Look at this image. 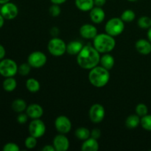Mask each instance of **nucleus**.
I'll use <instances>...</instances> for the list:
<instances>
[{
    "mask_svg": "<svg viewBox=\"0 0 151 151\" xmlns=\"http://www.w3.org/2000/svg\"><path fill=\"white\" fill-rule=\"evenodd\" d=\"M100 53L93 46H83L77 57V62L84 69H91L100 63Z\"/></svg>",
    "mask_w": 151,
    "mask_h": 151,
    "instance_id": "f257e3e1",
    "label": "nucleus"
},
{
    "mask_svg": "<svg viewBox=\"0 0 151 151\" xmlns=\"http://www.w3.org/2000/svg\"><path fill=\"white\" fill-rule=\"evenodd\" d=\"M110 79L109 70L102 66H97L90 69L88 81L91 84L97 88H102L107 85Z\"/></svg>",
    "mask_w": 151,
    "mask_h": 151,
    "instance_id": "f03ea898",
    "label": "nucleus"
},
{
    "mask_svg": "<svg viewBox=\"0 0 151 151\" xmlns=\"http://www.w3.org/2000/svg\"><path fill=\"white\" fill-rule=\"evenodd\" d=\"M93 47L100 53H109L114 49L116 41L113 36L108 33L97 34L93 39Z\"/></svg>",
    "mask_w": 151,
    "mask_h": 151,
    "instance_id": "7ed1b4c3",
    "label": "nucleus"
},
{
    "mask_svg": "<svg viewBox=\"0 0 151 151\" xmlns=\"http://www.w3.org/2000/svg\"><path fill=\"white\" fill-rule=\"evenodd\" d=\"M125 29V22L121 18H112L106 22L105 30L106 33L115 37L122 33Z\"/></svg>",
    "mask_w": 151,
    "mask_h": 151,
    "instance_id": "20e7f679",
    "label": "nucleus"
},
{
    "mask_svg": "<svg viewBox=\"0 0 151 151\" xmlns=\"http://www.w3.org/2000/svg\"><path fill=\"white\" fill-rule=\"evenodd\" d=\"M47 48L50 54L55 57L62 56L65 52H66V43L63 40L57 37L52 38L49 41Z\"/></svg>",
    "mask_w": 151,
    "mask_h": 151,
    "instance_id": "39448f33",
    "label": "nucleus"
},
{
    "mask_svg": "<svg viewBox=\"0 0 151 151\" xmlns=\"http://www.w3.org/2000/svg\"><path fill=\"white\" fill-rule=\"evenodd\" d=\"M18 66L11 59H4L0 62V75L5 78L13 77L18 72Z\"/></svg>",
    "mask_w": 151,
    "mask_h": 151,
    "instance_id": "423d86ee",
    "label": "nucleus"
},
{
    "mask_svg": "<svg viewBox=\"0 0 151 151\" xmlns=\"http://www.w3.org/2000/svg\"><path fill=\"white\" fill-rule=\"evenodd\" d=\"M47 61V58L44 52L41 51H35L29 55L27 58V63L30 65L31 67L41 68L46 64Z\"/></svg>",
    "mask_w": 151,
    "mask_h": 151,
    "instance_id": "0eeeda50",
    "label": "nucleus"
},
{
    "mask_svg": "<svg viewBox=\"0 0 151 151\" xmlns=\"http://www.w3.org/2000/svg\"><path fill=\"white\" fill-rule=\"evenodd\" d=\"M46 132V125L40 119H35L30 122L29 125V133L35 138L43 137Z\"/></svg>",
    "mask_w": 151,
    "mask_h": 151,
    "instance_id": "6e6552de",
    "label": "nucleus"
},
{
    "mask_svg": "<svg viewBox=\"0 0 151 151\" xmlns=\"http://www.w3.org/2000/svg\"><path fill=\"white\" fill-rule=\"evenodd\" d=\"M106 111L101 104L95 103L92 105L89 110V118L93 123H100L104 119Z\"/></svg>",
    "mask_w": 151,
    "mask_h": 151,
    "instance_id": "1a4fd4ad",
    "label": "nucleus"
},
{
    "mask_svg": "<svg viewBox=\"0 0 151 151\" xmlns=\"http://www.w3.org/2000/svg\"><path fill=\"white\" fill-rule=\"evenodd\" d=\"M55 127L58 132L60 134H68L72 129V122L70 119L66 116H59L55 121Z\"/></svg>",
    "mask_w": 151,
    "mask_h": 151,
    "instance_id": "9d476101",
    "label": "nucleus"
},
{
    "mask_svg": "<svg viewBox=\"0 0 151 151\" xmlns=\"http://www.w3.org/2000/svg\"><path fill=\"white\" fill-rule=\"evenodd\" d=\"M0 13L5 19L11 20V19H15L18 16L19 9L16 4L9 1V2L2 4Z\"/></svg>",
    "mask_w": 151,
    "mask_h": 151,
    "instance_id": "9b49d317",
    "label": "nucleus"
},
{
    "mask_svg": "<svg viewBox=\"0 0 151 151\" xmlns=\"http://www.w3.org/2000/svg\"><path fill=\"white\" fill-rule=\"evenodd\" d=\"M53 146L55 151H66L69 148V141L63 134H58L53 139Z\"/></svg>",
    "mask_w": 151,
    "mask_h": 151,
    "instance_id": "f8f14e48",
    "label": "nucleus"
},
{
    "mask_svg": "<svg viewBox=\"0 0 151 151\" xmlns=\"http://www.w3.org/2000/svg\"><path fill=\"white\" fill-rule=\"evenodd\" d=\"M80 34L86 39H94L97 35V29L94 25L86 24L80 28Z\"/></svg>",
    "mask_w": 151,
    "mask_h": 151,
    "instance_id": "ddd939ff",
    "label": "nucleus"
},
{
    "mask_svg": "<svg viewBox=\"0 0 151 151\" xmlns=\"http://www.w3.org/2000/svg\"><path fill=\"white\" fill-rule=\"evenodd\" d=\"M26 113L31 119H40L43 116L44 110L40 105L37 103H32L27 107Z\"/></svg>",
    "mask_w": 151,
    "mask_h": 151,
    "instance_id": "4468645a",
    "label": "nucleus"
},
{
    "mask_svg": "<svg viewBox=\"0 0 151 151\" xmlns=\"http://www.w3.org/2000/svg\"><path fill=\"white\" fill-rule=\"evenodd\" d=\"M89 16L91 22L94 24H100L104 21L106 18V13L101 7L95 6L90 10Z\"/></svg>",
    "mask_w": 151,
    "mask_h": 151,
    "instance_id": "2eb2a0df",
    "label": "nucleus"
},
{
    "mask_svg": "<svg viewBox=\"0 0 151 151\" xmlns=\"http://www.w3.org/2000/svg\"><path fill=\"white\" fill-rule=\"evenodd\" d=\"M136 50L142 55H149L151 52V43L149 40L141 38L136 42Z\"/></svg>",
    "mask_w": 151,
    "mask_h": 151,
    "instance_id": "dca6fc26",
    "label": "nucleus"
},
{
    "mask_svg": "<svg viewBox=\"0 0 151 151\" xmlns=\"http://www.w3.org/2000/svg\"><path fill=\"white\" fill-rule=\"evenodd\" d=\"M98 149L99 143L97 139L91 137L84 140L81 147V150L83 151H97Z\"/></svg>",
    "mask_w": 151,
    "mask_h": 151,
    "instance_id": "f3484780",
    "label": "nucleus"
},
{
    "mask_svg": "<svg viewBox=\"0 0 151 151\" xmlns=\"http://www.w3.org/2000/svg\"><path fill=\"white\" fill-rule=\"evenodd\" d=\"M83 47L82 43L79 41H72L66 44V52L72 55H78Z\"/></svg>",
    "mask_w": 151,
    "mask_h": 151,
    "instance_id": "a211bd4d",
    "label": "nucleus"
},
{
    "mask_svg": "<svg viewBox=\"0 0 151 151\" xmlns=\"http://www.w3.org/2000/svg\"><path fill=\"white\" fill-rule=\"evenodd\" d=\"M114 58L109 53H105L103 56L100 57V63L101 66L105 69L110 71L114 66Z\"/></svg>",
    "mask_w": 151,
    "mask_h": 151,
    "instance_id": "6ab92c4d",
    "label": "nucleus"
},
{
    "mask_svg": "<svg viewBox=\"0 0 151 151\" xmlns=\"http://www.w3.org/2000/svg\"><path fill=\"white\" fill-rule=\"evenodd\" d=\"M75 5L80 10L83 12L90 11L94 7V0H75Z\"/></svg>",
    "mask_w": 151,
    "mask_h": 151,
    "instance_id": "aec40b11",
    "label": "nucleus"
},
{
    "mask_svg": "<svg viewBox=\"0 0 151 151\" xmlns=\"http://www.w3.org/2000/svg\"><path fill=\"white\" fill-rule=\"evenodd\" d=\"M141 122V117L136 114H131L127 117L125 120V125L129 129H134L137 128L140 125Z\"/></svg>",
    "mask_w": 151,
    "mask_h": 151,
    "instance_id": "412c9836",
    "label": "nucleus"
},
{
    "mask_svg": "<svg viewBox=\"0 0 151 151\" xmlns=\"http://www.w3.org/2000/svg\"><path fill=\"white\" fill-rule=\"evenodd\" d=\"M26 88L31 93H36L37 91L40 90L41 85H40V83L38 82V80L31 78L27 81Z\"/></svg>",
    "mask_w": 151,
    "mask_h": 151,
    "instance_id": "4be33fe9",
    "label": "nucleus"
},
{
    "mask_svg": "<svg viewBox=\"0 0 151 151\" xmlns=\"http://www.w3.org/2000/svg\"><path fill=\"white\" fill-rule=\"evenodd\" d=\"M27 103L22 99H16L12 103V109L15 112L17 113H22L23 111H26Z\"/></svg>",
    "mask_w": 151,
    "mask_h": 151,
    "instance_id": "5701e85b",
    "label": "nucleus"
},
{
    "mask_svg": "<svg viewBox=\"0 0 151 151\" xmlns=\"http://www.w3.org/2000/svg\"><path fill=\"white\" fill-rule=\"evenodd\" d=\"M75 134L78 139L84 141L91 137V131L85 127H79L76 129Z\"/></svg>",
    "mask_w": 151,
    "mask_h": 151,
    "instance_id": "b1692460",
    "label": "nucleus"
},
{
    "mask_svg": "<svg viewBox=\"0 0 151 151\" xmlns=\"http://www.w3.org/2000/svg\"><path fill=\"white\" fill-rule=\"evenodd\" d=\"M2 86L6 91L10 92V91H13L16 89V86H17V83L13 77H10V78H7L4 80L2 83Z\"/></svg>",
    "mask_w": 151,
    "mask_h": 151,
    "instance_id": "393cba45",
    "label": "nucleus"
},
{
    "mask_svg": "<svg viewBox=\"0 0 151 151\" xmlns=\"http://www.w3.org/2000/svg\"><path fill=\"white\" fill-rule=\"evenodd\" d=\"M120 18L124 22H127V23H128V22H132L135 19L136 13L134 10L128 9V10H125L122 13Z\"/></svg>",
    "mask_w": 151,
    "mask_h": 151,
    "instance_id": "a878e982",
    "label": "nucleus"
},
{
    "mask_svg": "<svg viewBox=\"0 0 151 151\" xmlns=\"http://www.w3.org/2000/svg\"><path fill=\"white\" fill-rule=\"evenodd\" d=\"M137 24L142 29H149L151 27V19L148 16H142L139 19Z\"/></svg>",
    "mask_w": 151,
    "mask_h": 151,
    "instance_id": "bb28decb",
    "label": "nucleus"
},
{
    "mask_svg": "<svg viewBox=\"0 0 151 151\" xmlns=\"http://www.w3.org/2000/svg\"><path fill=\"white\" fill-rule=\"evenodd\" d=\"M140 125L142 127L143 129L146 131H151V114H146L145 116L141 117Z\"/></svg>",
    "mask_w": 151,
    "mask_h": 151,
    "instance_id": "cd10ccee",
    "label": "nucleus"
},
{
    "mask_svg": "<svg viewBox=\"0 0 151 151\" xmlns=\"http://www.w3.org/2000/svg\"><path fill=\"white\" fill-rule=\"evenodd\" d=\"M148 113V108L144 103H139L136 107V114L140 117L145 116Z\"/></svg>",
    "mask_w": 151,
    "mask_h": 151,
    "instance_id": "c85d7f7f",
    "label": "nucleus"
},
{
    "mask_svg": "<svg viewBox=\"0 0 151 151\" xmlns=\"http://www.w3.org/2000/svg\"><path fill=\"white\" fill-rule=\"evenodd\" d=\"M31 66L28 63H22L18 68V72L22 76H27L30 72Z\"/></svg>",
    "mask_w": 151,
    "mask_h": 151,
    "instance_id": "c756f323",
    "label": "nucleus"
},
{
    "mask_svg": "<svg viewBox=\"0 0 151 151\" xmlns=\"http://www.w3.org/2000/svg\"><path fill=\"white\" fill-rule=\"evenodd\" d=\"M24 145L27 149H33L37 145V138L30 135L25 139Z\"/></svg>",
    "mask_w": 151,
    "mask_h": 151,
    "instance_id": "7c9ffc66",
    "label": "nucleus"
},
{
    "mask_svg": "<svg viewBox=\"0 0 151 151\" xmlns=\"http://www.w3.org/2000/svg\"><path fill=\"white\" fill-rule=\"evenodd\" d=\"M60 11L61 10H60V7H59V4H53L50 7V10H49L50 16H52V17H57V16H58L60 14Z\"/></svg>",
    "mask_w": 151,
    "mask_h": 151,
    "instance_id": "2f4dec72",
    "label": "nucleus"
},
{
    "mask_svg": "<svg viewBox=\"0 0 151 151\" xmlns=\"http://www.w3.org/2000/svg\"><path fill=\"white\" fill-rule=\"evenodd\" d=\"M19 145L16 143L13 142H9L7 143L3 147V150L4 151H19Z\"/></svg>",
    "mask_w": 151,
    "mask_h": 151,
    "instance_id": "473e14b6",
    "label": "nucleus"
},
{
    "mask_svg": "<svg viewBox=\"0 0 151 151\" xmlns=\"http://www.w3.org/2000/svg\"><path fill=\"white\" fill-rule=\"evenodd\" d=\"M28 115L24 113H20V114L17 116V121L20 124H25L27 122L28 119Z\"/></svg>",
    "mask_w": 151,
    "mask_h": 151,
    "instance_id": "72a5a7b5",
    "label": "nucleus"
},
{
    "mask_svg": "<svg viewBox=\"0 0 151 151\" xmlns=\"http://www.w3.org/2000/svg\"><path fill=\"white\" fill-rule=\"evenodd\" d=\"M100 131L97 128H95V129H93L92 131H91V137H93V138L96 139H98L100 137Z\"/></svg>",
    "mask_w": 151,
    "mask_h": 151,
    "instance_id": "f704fd0d",
    "label": "nucleus"
},
{
    "mask_svg": "<svg viewBox=\"0 0 151 151\" xmlns=\"http://www.w3.org/2000/svg\"><path fill=\"white\" fill-rule=\"evenodd\" d=\"M94 5L97 7H103L106 3V0H94Z\"/></svg>",
    "mask_w": 151,
    "mask_h": 151,
    "instance_id": "c9c22d12",
    "label": "nucleus"
},
{
    "mask_svg": "<svg viewBox=\"0 0 151 151\" xmlns=\"http://www.w3.org/2000/svg\"><path fill=\"white\" fill-rule=\"evenodd\" d=\"M42 151H55V149L54 146L51 145H45L42 149H41Z\"/></svg>",
    "mask_w": 151,
    "mask_h": 151,
    "instance_id": "e433bc0d",
    "label": "nucleus"
},
{
    "mask_svg": "<svg viewBox=\"0 0 151 151\" xmlns=\"http://www.w3.org/2000/svg\"><path fill=\"white\" fill-rule=\"evenodd\" d=\"M5 49L1 44H0V60L4 58V56H5Z\"/></svg>",
    "mask_w": 151,
    "mask_h": 151,
    "instance_id": "4c0bfd02",
    "label": "nucleus"
},
{
    "mask_svg": "<svg viewBox=\"0 0 151 151\" xmlns=\"http://www.w3.org/2000/svg\"><path fill=\"white\" fill-rule=\"evenodd\" d=\"M50 1H51L52 4H63L64 2H66V0H50Z\"/></svg>",
    "mask_w": 151,
    "mask_h": 151,
    "instance_id": "58836bf2",
    "label": "nucleus"
},
{
    "mask_svg": "<svg viewBox=\"0 0 151 151\" xmlns=\"http://www.w3.org/2000/svg\"><path fill=\"white\" fill-rule=\"evenodd\" d=\"M4 18L3 17L2 15L0 13V28H1L3 27V25H4Z\"/></svg>",
    "mask_w": 151,
    "mask_h": 151,
    "instance_id": "ea45409f",
    "label": "nucleus"
},
{
    "mask_svg": "<svg viewBox=\"0 0 151 151\" xmlns=\"http://www.w3.org/2000/svg\"><path fill=\"white\" fill-rule=\"evenodd\" d=\"M147 39H148L149 41H150V43H151V27H150L148 29V31H147Z\"/></svg>",
    "mask_w": 151,
    "mask_h": 151,
    "instance_id": "a19ab883",
    "label": "nucleus"
},
{
    "mask_svg": "<svg viewBox=\"0 0 151 151\" xmlns=\"http://www.w3.org/2000/svg\"><path fill=\"white\" fill-rule=\"evenodd\" d=\"M9 1H10V0H0V4H5V3L9 2Z\"/></svg>",
    "mask_w": 151,
    "mask_h": 151,
    "instance_id": "79ce46f5",
    "label": "nucleus"
},
{
    "mask_svg": "<svg viewBox=\"0 0 151 151\" xmlns=\"http://www.w3.org/2000/svg\"><path fill=\"white\" fill-rule=\"evenodd\" d=\"M129 1H138V0H128Z\"/></svg>",
    "mask_w": 151,
    "mask_h": 151,
    "instance_id": "37998d69",
    "label": "nucleus"
}]
</instances>
